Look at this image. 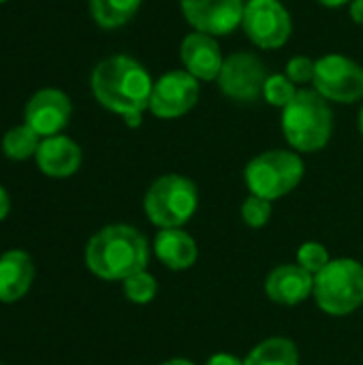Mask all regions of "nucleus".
Instances as JSON below:
<instances>
[{
  "mask_svg": "<svg viewBox=\"0 0 363 365\" xmlns=\"http://www.w3.org/2000/svg\"><path fill=\"white\" fill-rule=\"evenodd\" d=\"M154 255L167 269L184 272L197 263L199 248L184 229H160L154 237Z\"/></svg>",
  "mask_w": 363,
  "mask_h": 365,
  "instance_id": "nucleus-17",
  "label": "nucleus"
},
{
  "mask_svg": "<svg viewBox=\"0 0 363 365\" xmlns=\"http://www.w3.org/2000/svg\"><path fill=\"white\" fill-rule=\"evenodd\" d=\"M312 297L329 317H349L363 306V265L355 259H332L315 276Z\"/></svg>",
  "mask_w": 363,
  "mask_h": 365,
  "instance_id": "nucleus-5",
  "label": "nucleus"
},
{
  "mask_svg": "<svg viewBox=\"0 0 363 365\" xmlns=\"http://www.w3.org/2000/svg\"><path fill=\"white\" fill-rule=\"evenodd\" d=\"M244 365H300V351L289 338H267L246 355Z\"/></svg>",
  "mask_w": 363,
  "mask_h": 365,
  "instance_id": "nucleus-18",
  "label": "nucleus"
},
{
  "mask_svg": "<svg viewBox=\"0 0 363 365\" xmlns=\"http://www.w3.org/2000/svg\"><path fill=\"white\" fill-rule=\"evenodd\" d=\"M36 167L47 178H71L81 167V148L66 135L45 137L36 150Z\"/></svg>",
  "mask_w": 363,
  "mask_h": 365,
  "instance_id": "nucleus-15",
  "label": "nucleus"
},
{
  "mask_svg": "<svg viewBox=\"0 0 363 365\" xmlns=\"http://www.w3.org/2000/svg\"><path fill=\"white\" fill-rule=\"evenodd\" d=\"M122 289H124V295L131 304L145 306V304L154 302V297L158 293V282L148 269H141V272L128 276L122 282Z\"/></svg>",
  "mask_w": 363,
  "mask_h": 365,
  "instance_id": "nucleus-21",
  "label": "nucleus"
},
{
  "mask_svg": "<svg viewBox=\"0 0 363 365\" xmlns=\"http://www.w3.org/2000/svg\"><path fill=\"white\" fill-rule=\"evenodd\" d=\"M141 6V0H90L92 19L105 28L113 30L128 24Z\"/></svg>",
  "mask_w": 363,
  "mask_h": 365,
  "instance_id": "nucleus-19",
  "label": "nucleus"
},
{
  "mask_svg": "<svg viewBox=\"0 0 363 365\" xmlns=\"http://www.w3.org/2000/svg\"><path fill=\"white\" fill-rule=\"evenodd\" d=\"M349 13L355 24L363 26V0H351L349 2Z\"/></svg>",
  "mask_w": 363,
  "mask_h": 365,
  "instance_id": "nucleus-27",
  "label": "nucleus"
},
{
  "mask_svg": "<svg viewBox=\"0 0 363 365\" xmlns=\"http://www.w3.org/2000/svg\"><path fill=\"white\" fill-rule=\"evenodd\" d=\"M9 212H11V199H9L6 190L0 186V222L9 216Z\"/></svg>",
  "mask_w": 363,
  "mask_h": 365,
  "instance_id": "nucleus-28",
  "label": "nucleus"
},
{
  "mask_svg": "<svg viewBox=\"0 0 363 365\" xmlns=\"http://www.w3.org/2000/svg\"><path fill=\"white\" fill-rule=\"evenodd\" d=\"M90 88L105 109L124 118L128 113H143L150 107L154 79L139 60L118 53L94 66Z\"/></svg>",
  "mask_w": 363,
  "mask_h": 365,
  "instance_id": "nucleus-1",
  "label": "nucleus"
},
{
  "mask_svg": "<svg viewBox=\"0 0 363 365\" xmlns=\"http://www.w3.org/2000/svg\"><path fill=\"white\" fill-rule=\"evenodd\" d=\"M122 120H124L126 126L137 128V126H141V122H143V113H128V115H124Z\"/></svg>",
  "mask_w": 363,
  "mask_h": 365,
  "instance_id": "nucleus-29",
  "label": "nucleus"
},
{
  "mask_svg": "<svg viewBox=\"0 0 363 365\" xmlns=\"http://www.w3.org/2000/svg\"><path fill=\"white\" fill-rule=\"evenodd\" d=\"M205 365H244V361L231 353H216L205 361Z\"/></svg>",
  "mask_w": 363,
  "mask_h": 365,
  "instance_id": "nucleus-26",
  "label": "nucleus"
},
{
  "mask_svg": "<svg viewBox=\"0 0 363 365\" xmlns=\"http://www.w3.org/2000/svg\"><path fill=\"white\" fill-rule=\"evenodd\" d=\"M315 276L297 263H285L274 267L265 278V293L274 304L297 306L312 295Z\"/></svg>",
  "mask_w": 363,
  "mask_h": 365,
  "instance_id": "nucleus-14",
  "label": "nucleus"
},
{
  "mask_svg": "<svg viewBox=\"0 0 363 365\" xmlns=\"http://www.w3.org/2000/svg\"><path fill=\"white\" fill-rule=\"evenodd\" d=\"M272 203L274 201H267L263 197H257V195H248L242 203V220L250 227V229H263L270 218H272Z\"/></svg>",
  "mask_w": 363,
  "mask_h": 365,
  "instance_id": "nucleus-23",
  "label": "nucleus"
},
{
  "mask_svg": "<svg viewBox=\"0 0 363 365\" xmlns=\"http://www.w3.org/2000/svg\"><path fill=\"white\" fill-rule=\"evenodd\" d=\"M357 128H359V133H362L363 137V105L362 109H359V113H357Z\"/></svg>",
  "mask_w": 363,
  "mask_h": 365,
  "instance_id": "nucleus-32",
  "label": "nucleus"
},
{
  "mask_svg": "<svg viewBox=\"0 0 363 365\" xmlns=\"http://www.w3.org/2000/svg\"><path fill=\"white\" fill-rule=\"evenodd\" d=\"M242 30L259 49H280L293 34V21L280 0H246Z\"/></svg>",
  "mask_w": 363,
  "mask_h": 365,
  "instance_id": "nucleus-7",
  "label": "nucleus"
},
{
  "mask_svg": "<svg viewBox=\"0 0 363 365\" xmlns=\"http://www.w3.org/2000/svg\"><path fill=\"white\" fill-rule=\"evenodd\" d=\"M71 113L73 105L66 92L58 88H43L28 101L24 109V120L34 133L41 135V139H45L60 135L66 128Z\"/></svg>",
  "mask_w": 363,
  "mask_h": 365,
  "instance_id": "nucleus-12",
  "label": "nucleus"
},
{
  "mask_svg": "<svg viewBox=\"0 0 363 365\" xmlns=\"http://www.w3.org/2000/svg\"><path fill=\"white\" fill-rule=\"evenodd\" d=\"M297 86L285 75V73H276V75H270L265 86H263V98L267 105L272 107H280L285 109L297 94Z\"/></svg>",
  "mask_w": 363,
  "mask_h": 365,
  "instance_id": "nucleus-22",
  "label": "nucleus"
},
{
  "mask_svg": "<svg viewBox=\"0 0 363 365\" xmlns=\"http://www.w3.org/2000/svg\"><path fill=\"white\" fill-rule=\"evenodd\" d=\"M304 173V160L295 150H267L246 165L244 180L250 195L278 201L300 186Z\"/></svg>",
  "mask_w": 363,
  "mask_h": 365,
  "instance_id": "nucleus-6",
  "label": "nucleus"
},
{
  "mask_svg": "<svg viewBox=\"0 0 363 365\" xmlns=\"http://www.w3.org/2000/svg\"><path fill=\"white\" fill-rule=\"evenodd\" d=\"M34 282L32 257L24 250H6L0 255V304L19 302Z\"/></svg>",
  "mask_w": 363,
  "mask_h": 365,
  "instance_id": "nucleus-16",
  "label": "nucleus"
},
{
  "mask_svg": "<svg viewBox=\"0 0 363 365\" xmlns=\"http://www.w3.org/2000/svg\"><path fill=\"white\" fill-rule=\"evenodd\" d=\"M312 86L329 103L353 105L363 98V66L342 53H327L317 60Z\"/></svg>",
  "mask_w": 363,
  "mask_h": 365,
  "instance_id": "nucleus-8",
  "label": "nucleus"
},
{
  "mask_svg": "<svg viewBox=\"0 0 363 365\" xmlns=\"http://www.w3.org/2000/svg\"><path fill=\"white\" fill-rule=\"evenodd\" d=\"M246 0H180L184 19L210 36H227L242 26Z\"/></svg>",
  "mask_w": 363,
  "mask_h": 365,
  "instance_id": "nucleus-11",
  "label": "nucleus"
},
{
  "mask_svg": "<svg viewBox=\"0 0 363 365\" xmlns=\"http://www.w3.org/2000/svg\"><path fill=\"white\" fill-rule=\"evenodd\" d=\"M282 135L297 154L323 150L334 133V111L315 88H302L295 98L282 109Z\"/></svg>",
  "mask_w": 363,
  "mask_h": 365,
  "instance_id": "nucleus-3",
  "label": "nucleus"
},
{
  "mask_svg": "<svg viewBox=\"0 0 363 365\" xmlns=\"http://www.w3.org/2000/svg\"><path fill=\"white\" fill-rule=\"evenodd\" d=\"M315 71H317V60L308 58V56H293L287 66H285V75L295 83V86H306L315 81Z\"/></svg>",
  "mask_w": 363,
  "mask_h": 365,
  "instance_id": "nucleus-25",
  "label": "nucleus"
},
{
  "mask_svg": "<svg viewBox=\"0 0 363 365\" xmlns=\"http://www.w3.org/2000/svg\"><path fill=\"white\" fill-rule=\"evenodd\" d=\"M319 4H323V6H327V9H338V6H344V4H349L351 0H317Z\"/></svg>",
  "mask_w": 363,
  "mask_h": 365,
  "instance_id": "nucleus-30",
  "label": "nucleus"
},
{
  "mask_svg": "<svg viewBox=\"0 0 363 365\" xmlns=\"http://www.w3.org/2000/svg\"><path fill=\"white\" fill-rule=\"evenodd\" d=\"M41 135L34 133L26 122L6 130L2 137V152L11 160H26L30 156H36V150L41 145Z\"/></svg>",
  "mask_w": 363,
  "mask_h": 365,
  "instance_id": "nucleus-20",
  "label": "nucleus"
},
{
  "mask_svg": "<svg viewBox=\"0 0 363 365\" xmlns=\"http://www.w3.org/2000/svg\"><path fill=\"white\" fill-rule=\"evenodd\" d=\"M329 261H332V257L321 242H304L297 250V265L304 267L312 276L323 272Z\"/></svg>",
  "mask_w": 363,
  "mask_h": 365,
  "instance_id": "nucleus-24",
  "label": "nucleus"
},
{
  "mask_svg": "<svg viewBox=\"0 0 363 365\" xmlns=\"http://www.w3.org/2000/svg\"><path fill=\"white\" fill-rule=\"evenodd\" d=\"M148 240L131 225H107L86 244L88 269L107 282H124L148 267Z\"/></svg>",
  "mask_w": 363,
  "mask_h": 365,
  "instance_id": "nucleus-2",
  "label": "nucleus"
},
{
  "mask_svg": "<svg viewBox=\"0 0 363 365\" xmlns=\"http://www.w3.org/2000/svg\"><path fill=\"white\" fill-rule=\"evenodd\" d=\"M160 365H197V364H195V361H190V359H184V357H173V359L163 361Z\"/></svg>",
  "mask_w": 363,
  "mask_h": 365,
  "instance_id": "nucleus-31",
  "label": "nucleus"
},
{
  "mask_svg": "<svg viewBox=\"0 0 363 365\" xmlns=\"http://www.w3.org/2000/svg\"><path fill=\"white\" fill-rule=\"evenodd\" d=\"M199 207L195 182L180 173H167L154 180L143 197L148 220L158 229H182Z\"/></svg>",
  "mask_w": 363,
  "mask_h": 365,
  "instance_id": "nucleus-4",
  "label": "nucleus"
},
{
  "mask_svg": "<svg viewBox=\"0 0 363 365\" xmlns=\"http://www.w3.org/2000/svg\"><path fill=\"white\" fill-rule=\"evenodd\" d=\"M199 94V79H195L188 71H169L154 81L148 109L152 115L160 120H178L186 115L190 109H195Z\"/></svg>",
  "mask_w": 363,
  "mask_h": 365,
  "instance_id": "nucleus-10",
  "label": "nucleus"
},
{
  "mask_svg": "<svg viewBox=\"0 0 363 365\" xmlns=\"http://www.w3.org/2000/svg\"><path fill=\"white\" fill-rule=\"evenodd\" d=\"M180 60L184 71H188L199 81H216L225 62L223 49L216 36L205 32H188L180 45Z\"/></svg>",
  "mask_w": 363,
  "mask_h": 365,
  "instance_id": "nucleus-13",
  "label": "nucleus"
},
{
  "mask_svg": "<svg viewBox=\"0 0 363 365\" xmlns=\"http://www.w3.org/2000/svg\"><path fill=\"white\" fill-rule=\"evenodd\" d=\"M2 2H6V0H0V4H2Z\"/></svg>",
  "mask_w": 363,
  "mask_h": 365,
  "instance_id": "nucleus-33",
  "label": "nucleus"
},
{
  "mask_svg": "<svg viewBox=\"0 0 363 365\" xmlns=\"http://www.w3.org/2000/svg\"><path fill=\"white\" fill-rule=\"evenodd\" d=\"M267 77V68L257 53L235 51L225 58L216 83L227 98L248 105L263 96V86Z\"/></svg>",
  "mask_w": 363,
  "mask_h": 365,
  "instance_id": "nucleus-9",
  "label": "nucleus"
}]
</instances>
